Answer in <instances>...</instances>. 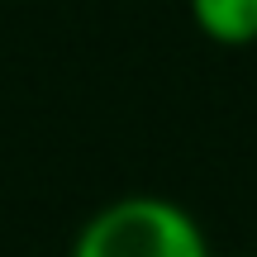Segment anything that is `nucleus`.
<instances>
[{
	"instance_id": "obj_2",
	"label": "nucleus",
	"mask_w": 257,
	"mask_h": 257,
	"mask_svg": "<svg viewBox=\"0 0 257 257\" xmlns=\"http://www.w3.org/2000/svg\"><path fill=\"white\" fill-rule=\"evenodd\" d=\"M195 29L219 48L257 43V0H186Z\"/></svg>"
},
{
	"instance_id": "obj_3",
	"label": "nucleus",
	"mask_w": 257,
	"mask_h": 257,
	"mask_svg": "<svg viewBox=\"0 0 257 257\" xmlns=\"http://www.w3.org/2000/svg\"><path fill=\"white\" fill-rule=\"evenodd\" d=\"M233 257H257V252H233Z\"/></svg>"
},
{
	"instance_id": "obj_1",
	"label": "nucleus",
	"mask_w": 257,
	"mask_h": 257,
	"mask_svg": "<svg viewBox=\"0 0 257 257\" xmlns=\"http://www.w3.org/2000/svg\"><path fill=\"white\" fill-rule=\"evenodd\" d=\"M72 257H214L191 210L167 195H119L81 224Z\"/></svg>"
}]
</instances>
